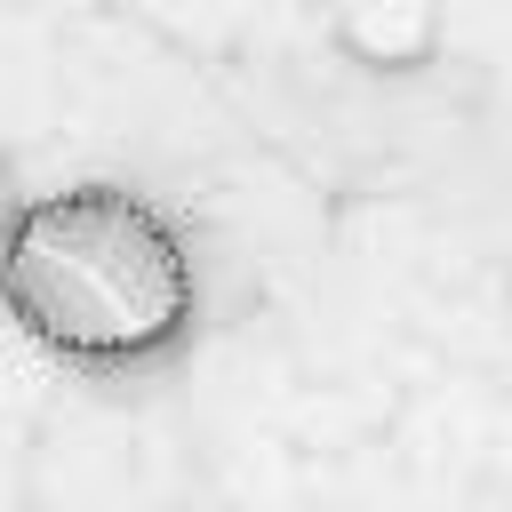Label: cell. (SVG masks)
Here are the masks:
<instances>
[{"mask_svg":"<svg viewBox=\"0 0 512 512\" xmlns=\"http://www.w3.org/2000/svg\"><path fill=\"white\" fill-rule=\"evenodd\" d=\"M0 288L24 336H40L48 352L80 368L152 360L192 320V264L176 232L144 200L104 192V184L56 192L16 216Z\"/></svg>","mask_w":512,"mask_h":512,"instance_id":"obj_1","label":"cell"}]
</instances>
